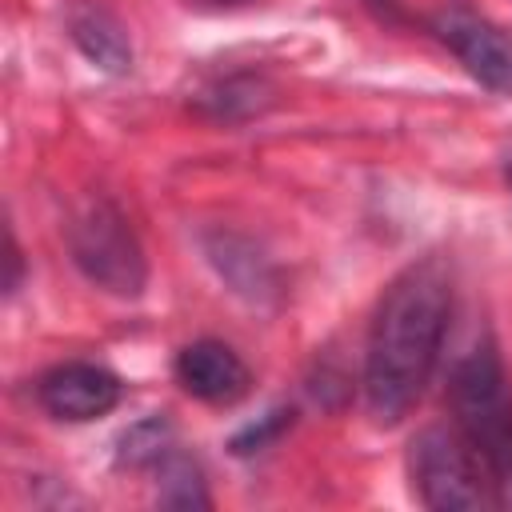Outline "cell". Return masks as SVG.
I'll list each match as a JSON object with an SVG mask.
<instances>
[{"instance_id":"8992f818","label":"cell","mask_w":512,"mask_h":512,"mask_svg":"<svg viewBox=\"0 0 512 512\" xmlns=\"http://www.w3.org/2000/svg\"><path fill=\"white\" fill-rule=\"evenodd\" d=\"M120 392H124L120 380L108 368L88 364V360L56 364L36 384V396H40L44 412L56 416V420H72V424L108 416L120 404Z\"/></svg>"},{"instance_id":"8fae6325","label":"cell","mask_w":512,"mask_h":512,"mask_svg":"<svg viewBox=\"0 0 512 512\" xmlns=\"http://www.w3.org/2000/svg\"><path fill=\"white\" fill-rule=\"evenodd\" d=\"M16 284H20V248H16L12 232H8V280H4V292H16Z\"/></svg>"},{"instance_id":"ba28073f","label":"cell","mask_w":512,"mask_h":512,"mask_svg":"<svg viewBox=\"0 0 512 512\" xmlns=\"http://www.w3.org/2000/svg\"><path fill=\"white\" fill-rule=\"evenodd\" d=\"M68 32L76 40V48L104 72H128L132 68V44L124 24L116 20L112 8H104L100 0H76L68 8Z\"/></svg>"},{"instance_id":"6da1fadb","label":"cell","mask_w":512,"mask_h":512,"mask_svg":"<svg viewBox=\"0 0 512 512\" xmlns=\"http://www.w3.org/2000/svg\"><path fill=\"white\" fill-rule=\"evenodd\" d=\"M452 316V276L440 256L408 264L380 296L364 352V396L380 424H396L424 396Z\"/></svg>"},{"instance_id":"5b68a950","label":"cell","mask_w":512,"mask_h":512,"mask_svg":"<svg viewBox=\"0 0 512 512\" xmlns=\"http://www.w3.org/2000/svg\"><path fill=\"white\" fill-rule=\"evenodd\" d=\"M432 28L484 88L512 92V32L468 8H444Z\"/></svg>"},{"instance_id":"7c38bea8","label":"cell","mask_w":512,"mask_h":512,"mask_svg":"<svg viewBox=\"0 0 512 512\" xmlns=\"http://www.w3.org/2000/svg\"><path fill=\"white\" fill-rule=\"evenodd\" d=\"M368 8H376L380 16H396V8H400V0H364Z\"/></svg>"},{"instance_id":"7a4b0ae2","label":"cell","mask_w":512,"mask_h":512,"mask_svg":"<svg viewBox=\"0 0 512 512\" xmlns=\"http://www.w3.org/2000/svg\"><path fill=\"white\" fill-rule=\"evenodd\" d=\"M448 400L456 412V428L468 436L492 480L496 504L512 508V392L492 340H476L456 360Z\"/></svg>"},{"instance_id":"52a82bcc","label":"cell","mask_w":512,"mask_h":512,"mask_svg":"<svg viewBox=\"0 0 512 512\" xmlns=\"http://www.w3.org/2000/svg\"><path fill=\"white\" fill-rule=\"evenodd\" d=\"M176 380L188 396H196L204 404H216V408H228V404L244 400L248 388H252L248 364L224 340H192L188 348H180Z\"/></svg>"},{"instance_id":"30bf717a","label":"cell","mask_w":512,"mask_h":512,"mask_svg":"<svg viewBox=\"0 0 512 512\" xmlns=\"http://www.w3.org/2000/svg\"><path fill=\"white\" fill-rule=\"evenodd\" d=\"M288 424H292V412H288V408H276V412H268L260 424H248V428L232 440V452H240V456H248V452H264Z\"/></svg>"},{"instance_id":"3957f363","label":"cell","mask_w":512,"mask_h":512,"mask_svg":"<svg viewBox=\"0 0 512 512\" xmlns=\"http://www.w3.org/2000/svg\"><path fill=\"white\" fill-rule=\"evenodd\" d=\"M408 476L420 504L436 512L496 504V496L488 492L492 480L488 472H480V456L460 428H444V424L420 428L408 444Z\"/></svg>"},{"instance_id":"4fadbf2b","label":"cell","mask_w":512,"mask_h":512,"mask_svg":"<svg viewBox=\"0 0 512 512\" xmlns=\"http://www.w3.org/2000/svg\"><path fill=\"white\" fill-rule=\"evenodd\" d=\"M504 172H508V184H512V152H508V164H504Z\"/></svg>"},{"instance_id":"9c48e42d","label":"cell","mask_w":512,"mask_h":512,"mask_svg":"<svg viewBox=\"0 0 512 512\" xmlns=\"http://www.w3.org/2000/svg\"><path fill=\"white\" fill-rule=\"evenodd\" d=\"M156 476H160V488H156V500L164 508H208V488H204V472L196 460L180 456L176 448L168 456L156 460Z\"/></svg>"},{"instance_id":"277c9868","label":"cell","mask_w":512,"mask_h":512,"mask_svg":"<svg viewBox=\"0 0 512 512\" xmlns=\"http://www.w3.org/2000/svg\"><path fill=\"white\" fill-rule=\"evenodd\" d=\"M68 248L76 268L112 296H140L148 280L144 248L128 216L112 200H88L68 224Z\"/></svg>"}]
</instances>
